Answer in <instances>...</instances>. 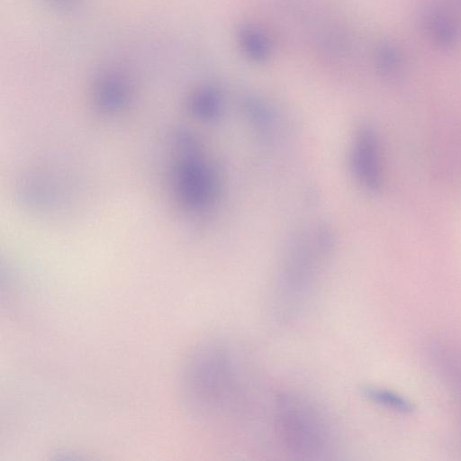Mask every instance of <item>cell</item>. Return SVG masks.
Instances as JSON below:
<instances>
[{"label":"cell","mask_w":461,"mask_h":461,"mask_svg":"<svg viewBox=\"0 0 461 461\" xmlns=\"http://www.w3.org/2000/svg\"><path fill=\"white\" fill-rule=\"evenodd\" d=\"M52 5L63 9L68 10L76 6L78 0H48Z\"/></svg>","instance_id":"30bf717a"},{"label":"cell","mask_w":461,"mask_h":461,"mask_svg":"<svg viewBox=\"0 0 461 461\" xmlns=\"http://www.w3.org/2000/svg\"><path fill=\"white\" fill-rule=\"evenodd\" d=\"M242 42L249 55L256 59H264L268 56V43L262 35L253 29L242 32Z\"/></svg>","instance_id":"ba28073f"},{"label":"cell","mask_w":461,"mask_h":461,"mask_svg":"<svg viewBox=\"0 0 461 461\" xmlns=\"http://www.w3.org/2000/svg\"><path fill=\"white\" fill-rule=\"evenodd\" d=\"M176 141L182 155L176 167V185L182 203L190 211H200L212 197L213 175L200 156L194 138L178 133Z\"/></svg>","instance_id":"3957f363"},{"label":"cell","mask_w":461,"mask_h":461,"mask_svg":"<svg viewBox=\"0 0 461 461\" xmlns=\"http://www.w3.org/2000/svg\"><path fill=\"white\" fill-rule=\"evenodd\" d=\"M276 440L289 455L300 459H324L333 453L335 430L326 411L299 393H283L273 408Z\"/></svg>","instance_id":"7a4b0ae2"},{"label":"cell","mask_w":461,"mask_h":461,"mask_svg":"<svg viewBox=\"0 0 461 461\" xmlns=\"http://www.w3.org/2000/svg\"><path fill=\"white\" fill-rule=\"evenodd\" d=\"M189 110L197 118L212 121L219 117L221 110V96L212 86L196 90L189 100Z\"/></svg>","instance_id":"8992f818"},{"label":"cell","mask_w":461,"mask_h":461,"mask_svg":"<svg viewBox=\"0 0 461 461\" xmlns=\"http://www.w3.org/2000/svg\"><path fill=\"white\" fill-rule=\"evenodd\" d=\"M362 395L368 402L384 409L399 413H410L413 411L412 403L402 394L379 386L368 385L362 389Z\"/></svg>","instance_id":"52a82bcc"},{"label":"cell","mask_w":461,"mask_h":461,"mask_svg":"<svg viewBox=\"0 0 461 461\" xmlns=\"http://www.w3.org/2000/svg\"><path fill=\"white\" fill-rule=\"evenodd\" d=\"M236 352L222 342L203 345L183 373L185 402L195 414L219 417L237 410L244 399L245 374Z\"/></svg>","instance_id":"6da1fadb"},{"label":"cell","mask_w":461,"mask_h":461,"mask_svg":"<svg viewBox=\"0 0 461 461\" xmlns=\"http://www.w3.org/2000/svg\"><path fill=\"white\" fill-rule=\"evenodd\" d=\"M129 84L125 76L116 70L99 74L95 81L94 95L97 105L105 112L121 109L129 96Z\"/></svg>","instance_id":"5b68a950"},{"label":"cell","mask_w":461,"mask_h":461,"mask_svg":"<svg viewBox=\"0 0 461 461\" xmlns=\"http://www.w3.org/2000/svg\"><path fill=\"white\" fill-rule=\"evenodd\" d=\"M249 116L258 124L266 125L269 122V113L262 104L249 101L246 104Z\"/></svg>","instance_id":"9c48e42d"},{"label":"cell","mask_w":461,"mask_h":461,"mask_svg":"<svg viewBox=\"0 0 461 461\" xmlns=\"http://www.w3.org/2000/svg\"><path fill=\"white\" fill-rule=\"evenodd\" d=\"M351 165L355 176L366 190H379L381 171L378 143L373 128L364 126L357 131L351 153Z\"/></svg>","instance_id":"277c9868"}]
</instances>
